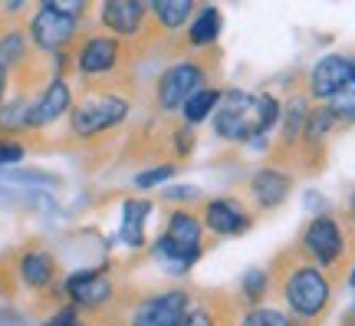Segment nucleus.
Listing matches in <instances>:
<instances>
[{
  "mask_svg": "<svg viewBox=\"0 0 355 326\" xmlns=\"http://www.w3.org/2000/svg\"><path fill=\"white\" fill-rule=\"evenodd\" d=\"M279 106L270 92H243V89H230L220 92V102L214 109V132L227 142H250V138L263 136L279 122Z\"/></svg>",
  "mask_w": 355,
  "mask_h": 326,
  "instance_id": "1",
  "label": "nucleus"
},
{
  "mask_svg": "<svg viewBox=\"0 0 355 326\" xmlns=\"http://www.w3.org/2000/svg\"><path fill=\"white\" fill-rule=\"evenodd\" d=\"M204 225L188 211H175L168 218V231L158 238L155 244V254H158V261H165L168 270H175V274H184L188 267L198 263L204 251Z\"/></svg>",
  "mask_w": 355,
  "mask_h": 326,
  "instance_id": "2",
  "label": "nucleus"
},
{
  "mask_svg": "<svg viewBox=\"0 0 355 326\" xmlns=\"http://www.w3.org/2000/svg\"><path fill=\"white\" fill-rule=\"evenodd\" d=\"M329 280L326 274L319 270V267H296L290 277H286V284H283V297H286V307H290L293 313L300 316V320H316L322 310H326V303H329Z\"/></svg>",
  "mask_w": 355,
  "mask_h": 326,
  "instance_id": "3",
  "label": "nucleus"
},
{
  "mask_svg": "<svg viewBox=\"0 0 355 326\" xmlns=\"http://www.w3.org/2000/svg\"><path fill=\"white\" fill-rule=\"evenodd\" d=\"M128 115V102L119 96H89L86 102H79L73 109V132L76 136H96L105 129L119 126Z\"/></svg>",
  "mask_w": 355,
  "mask_h": 326,
  "instance_id": "4",
  "label": "nucleus"
},
{
  "mask_svg": "<svg viewBox=\"0 0 355 326\" xmlns=\"http://www.w3.org/2000/svg\"><path fill=\"white\" fill-rule=\"evenodd\" d=\"M204 79H207V73H204L198 63L168 66L165 73H162V79H158V106L168 109V113L181 109L194 92H201L204 89Z\"/></svg>",
  "mask_w": 355,
  "mask_h": 326,
  "instance_id": "5",
  "label": "nucleus"
},
{
  "mask_svg": "<svg viewBox=\"0 0 355 326\" xmlns=\"http://www.w3.org/2000/svg\"><path fill=\"white\" fill-rule=\"evenodd\" d=\"M303 244H306V251L316 257V263H322V267H332L345 254L343 227L329 214H319V218L309 221V227H306V234H303Z\"/></svg>",
  "mask_w": 355,
  "mask_h": 326,
  "instance_id": "6",
  "label": "nucleus"
},
{
  "mask_svg": "<svg viewBox=\"0 0 355 326\" xmlns=\"http://www.w3.org/2000/svg\"><path fill=\"white\" fill-rule=\"evenodd\" d=\"M188 313V297L184 290H165L158 297H148L135 307L128 326H178L181 316Z\"/></svg>",
  "mask_w": 355,
  "mask_h": 326,
  "instance_id": "7",
  "label": "nucleus"
},
{
  "mask_svg": "<svg viewBox=\"0 0 355 326\" xmlns=\"http://www.w3.org/2000/svg\"><path fill=\"white\" fill-rule=\"evenodd\" d=\"M349 83H352V60L332 53V56H322V60L313 66V73H309V96L332 99V96H339Z\"/></svg>",
  "mask_w": 355,
  "mask_h": 326,
  "instance_id": "8",
  "label": "nucleus"
},
{
  "mask_svg": "<svg viewBox=\"0 0 355 326\" xmlns=\"http://www.w3.org/2000/svg\"><path fill=\"white\" fill-rule=\"evenodd\" d=\"M30 30H33L37 47H43V50H63L66 43L73 40V33H76V20L66 17V13H60V10H53L50 3H46V7L37 10Z\"/></svg>",
  "mask_w": 355,
  "mask_h": 326,
  "instance_id": "9",
  "label": "nucleus"
},
{
  "mask_svg": "<svg viewBox=\"0 0 355 326\" xmlns=\"http://www.w3.org/2000/svg\"><path fill=\"white\" fill-rule=\"evenodd\" d=\"M204 227H211L220 238L243 234L250 227V214L237 198H214L204 204Z\"/></svg>",
  "mask_w": 355,
  "mask_h": 326,
  "instance_id": "10",
  "label": "nucleus"
},
{
  "mask_svg": "<svg viewBox=\"0 0 355 326\" xmlns=\"http://www.w3.org/2000/svg\"><path fill=\"white\" fill-rule=\"evenodd\" d=\"M66 109H73V92H69L63 79H53L50 86L43 89V96L33 106H26V126H50L53 119H60Z\"/></svg>",
  "mask_w": 355,
  "mask_h": 326,
  "instance_id": "11",
  "label": "nucleus"
},
{
  "mask_svg": "<svg viewBox=\"0 0 355 326\" xmlns=\"http://www.w3.org/2000/svg\"><path fill=\"white\" fill-rule=\"evenodd\" d=\"M66 290L69 297L79 303V307H102V303L112 297V284L102 270H83V274H73L66 280Z\"/></svg>",
  "mask_w": 355,
  "mask_h": 326,
  "instance_id": "12",
  "label": "nucleus"
},
{
  "mask_svg": "<svg viewBox=\"0 0 355 326\" xmlns=\"http://www.w3.org/2000/svg\"><path fill=\"white\" fill-rule=\"evenodd\" d=\"M293 181L286 172H279V168H260L254 178H250V191H254V201L260 208H277L286 201L290 195Z\"/></svg>",
  "mask_w": 355,
  "mask_h": 326,
  "instance_id": "13",
  "label": "nucleus"
},
{
  "mask_svg": "<svg viewBox=\"0 0 355 326\" xmlns=\"http://www.w3.org/2000/svg\"><path fill=\"white\" fill-rule=\"evenodd\" d=\"M141 17H145V7L139 0H112V3L102 7V24L109 26L112 33H119V37L139 33Z\"/></svg>",
  "mask_w": 355,
  "mask_h": 326,
  "instance_id": "14",
  "label": "nucleus"
},
{
  "mask_svg": "<svg viewBox=\"0 0 355 326\" xmlns=\"http://www.w3.org/2000/svg\"><path fill=\"white\" fill-rule=\"evenodd\" d=\"M119 63V43L112 37H92L79 50V70L83 73H105Z\"/></svg>",
  "mask_w": 355,
  "mask_h": 326,
  "instance_id": "15",
  "label": "nucleus"
},
{
  "mask_svg": "<svg viewBox=\"0 0 355 326\" xmlns=\"http://www.w3.org/2000/svg\"><path fill=\"white\" fill-rule=\"evenodd\" d=\"M152 214V204L148 201H125L122 204V241L128 247H141L145 244V221Z\"/></svg>",
  "mask_w": 355,
  "mask_h": 326,
  "instance_id": "16",
  "label": "nucleus"
},
{
  "mask_svg": "<svg viewBox=\"0 0 355 326\" xmlns=\"http://www.w3.org/2000/svg\"><path fill=\"white\" fill-rule=\"evenodd\" d=\"M309 102H306V96H293L290 102H286V109L279 113V119H283V142L286 145H293V142H300V138L306 136V122H309Z\"/></svg>",
  "mask_w": 355,
  "mask_h": 326,
  "instance_id": "17",
  "label": "nucleus"
},
{
  "mask_svg": "<svg viewBox=\"0 0 355 326\" xmlns=\"http://www.w3.org/2000/svg\"><path fill=\"white\" fill-rule=\"evenodd\" d=\"M220 26H224L220 10H217V7H204V10L194 17V24H191L188 40L194 47H207V43H214V40L220 37Z\"/></svg>",
  "mask_w": 355,
  "mask_h": 326,
  "instance_id": "18",
  "label": "nucleus"
},
{
  "mask_svg": "<svg viewBox=\"0 0 355 326\" xmlns=\"http://www.w3.org/2000/svg\"><path fill=\"white\" fill-rule=\"evenodd\" d=\"M53 257L43 251H30L24 254V261H20V274H24V280L30 284V287H46L53 280Z\"/></svg>",
  "mask_w": 355,
  "mask_h": 326,
  "instance_id": "19",
  "label": "nucleus"
},
{
  "mask_svg": "<svg viewBox=\"0 0 355 326\" xmlns=\"http://www.w3.org/2000/svg\"><path fill=\"white\" fill-rule=\"evenodd\" d=\"M217 102H220V92L211 86H204L201 92H194L188 102H184V119H188L191 126L194 122H204V119H211L217 109Z\"/></svg>",
  "mask_w": 355,
  "mask_h": 326,
  "instance_id": "20",
  "label": "nucleus"
},
{
  "mask_svg": "<svg viewBox=\"0 0 355 326\" xmlns=\"http://www.w3.org/2000/svg\"><path fill=\"white\" fill-rule=\"evenodd\" d=\"M339 119L332 115L329 106H322V109H313L309 113V122H306V142H313V145H319V142H326V138L332 136V126H336Z\"/></svg>",
  "mask_w": 355,
  "mask_h": 326,
  "instance_id": "21",
  "label": "nucleus"
},
{
  "mask_svg": "<svg viewBox=\"0 0 355 326\" xmlns=\"http://www.w3.org/2000/svg\"><path fill=\"white\" fill-rule=\"evenodd\" d=\"M155 17L162 20V26L178 30L191 17V0H155Z\"/></svg>",
  "mask_w": 355,
  "mask_h": 326,
  "instance_id": "22",
  "label": "nucleus"
},
{
  "mask_svg": "<svg viewBox=\"0 0 355 326\" xmlns=\"http://www.w3.org/2000/svg\"><path fill=\"white\" fill-rule=\"evenodd\" d=\"M237 326H293V320L283 310H273V307H254L241 316Z\"/></svg>",
  "mask_w": 355,
  "mask_h": 326,
  "instance_id": "23",
  "label": "nucleus"
},
{
  "mask_svg": "<svg viewBox=\"0 0 355 326\" xmlns=\"http://www.w3.org/2000/svg\"><path fill=\"white\" fill-rule=\"evenodd\" d=\"M329 109L336 119H355V83H349L339 96H332Z\"/></svg>",
  "mask_w": 355,
  "mask_h": 326,
  "instance_id": "24",
  "label": "nucleus"
},
{
  "mask_svg": "<svg viewBox=\"0 0 355 326\" xmlns=\"http://www.w3.org/2000/svg\"><path fill=\"white\" fill-rule=\"evenodd\" d=\"M20 56H24V37L20 33H7L0 40V70L20 63Z\"/></svg>",
  "mask_w": 355,
  "mask_h": 326,
  "instance_id": "25",
  "label": "nucleus"
},
{
  "mask_svg": "<svg viewBox=\"0 0 355 326\" xmlns=\"http://www.w3.org/2000/svg\"><path fill=\"white\" fill-rule=\"evenodd\" d=\"M241 293L247 297V300H260V297L266 293V274L260 270V267H254V270H247V274H243Z\"/></svg>",
  "mask_w": 355,
  "mask_h": 326,
  "instance_id": "26",
  "label": "nucleus"
},
{
  "mask_svg": "<svg viewBox=\"0 0 355 326\" xmlns=\"http://www.w3.org/2000/svg\"><path fill=\"white\" fill-rule=\"evenodd\" d=\"M171 175H175V165H158V168H148V172H141V175L135 178V185H139V188H155V185L168 181Z\"/></svg>",
  "mask_w": 355,
  "mask_h": 326,
  "instance_id": "27",
  "label": "nucleus"
},
{
  "mask_svg": "<svg viewBox=\"0 0 355 326\" xmlns=\"http://www.w3.org/2000/svg\"><path fill=\"white\" fill-rule=\"evenodd\" d=\"M20 122H26V106L20 99H13L3 113H0V126L3 129H13V126H20Z\"/></svg>",
  "mask_w": 355,
  "mask_h": 326,
  "instance_id": "28",
  "label": "nucleus"
},
{
  "mask_svg": "<svg viewBox=\"0 0 355 326\" xmlns=\"http://www.w3.org/2000/svg\"><path fill=\"white\" fill-rule=\"evenodd\" d=\"M178 326H217V320L207 307H194V310H188V313L181 316V323Z\"/></svg>",
  "mask_w": 355,
  "mask_h": 326,
  "instance_id": "29",
  "label": "nucleus"
},
{
  "mask_svg": "<svg viewBox=\"0 0 355 326\" xmlns=\"http://www.w3.org/2000/svg\"><path fill=\"white\" fill-rule=\"evenodd\" d=\"M20 158H24V145L0 138V165H13V162H20Z\"/></svg>",
  "mask_w": 355,
  "mask_h": 326,
  "instance_id": "30",
  "label": "nucleus"
},
{
  "mask_svg": "<svg viewBox=\"0 0 355 326\" xmlns=\"http://www.w3.org/2000/svg\"><path fill=\"white\" fill-rule=\"evenodd\" d=\"M46 326H76V310H60Z\"/></svg>",
  "mask_w": 355,
  "mask_h": 326,
  "instance_id": "31",
  "label": "nucleus"
},
{
  "mask_svg": "<svg viewBox=\"0 0 355 326\" xmlns=\"http://www.w3.org/2000/svg\"><path fill=\"white\" fill-rule=\"evenodd\" d=\"M349 214H352V221H355V191L349 195Z\"/></svg>",
  "mask_w": 355,
  "mask_h": 326,
  "instance_id": "32",
  "label": "nucleus"
},
{
  "mask_svg": "<svg viewBox=\"0 0 355 326\" xmlns=\"http://www.w3.org/2000/svg\"><path fill=\"white\" fill-rule=\"evenodd\" d=\"M3 89H7V76H3V70H0V99H3Z\"/></svg>",
  "mask_w": 355,
  "mask_h": 326,
  "instance_id": "33",
  "label": "nucleus"
},
{
  "mask_svg": "<svg viewBox=\"0 0 355 326\" xmlns=\"http://www.w3.org/2000/svg\"><path fill=\"white\" fill-rule=\"evenodd\" d=\"M349 287L355 290V267H352V274H349Z\"/></svg>",
  "mask_w": 355,
  "mask_h": 326,
  "instance_id": "34",
  "label": "nucleus"
},
{
  "mask_svg": "<svg viewBox=\"0 0 355 326\" xmlns=\"http://www.w3.org/2000/svg\"><path fill=\"white\" fill-rule=\"evenodd\" d=\"M352 83H355V60H352Z\"/></svg>",
  "mask_w": 355,
  "mask_h": 326,
  "instance_id": "35",
  "label": "nucleus"
}]
</instances>
